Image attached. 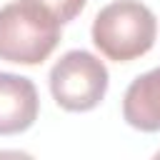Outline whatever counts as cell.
<instances>
[{"mask_svg":"<svg viewBox=\"0 0 160 160\" xmlns=\"http://www.w3.org/2000/svg\"><path fill=\"white\" fill-rule=\"evenodd\" d=\"M60 20L30 0L0 8V60L40 65L60 42Z\"/></svg>","mask_w":160,"mask_h":160,"instance_id":"6da1fadb","label":"cell"},{"mask_svg":"<svg viewBox=\"0 0 160 160\" xmlns=\"http://www.w3.org/2000/svg\"><path fill=\"white\" fill-rule=\"evenodd\" d=\"M158 35V20L140 0H115L92 20L95 48L115 62H130L145 55Z\"/></svg>","mask_w":160,"mask_h":160,"instance_id":"7a4b0ae2","label":"cell"},{"mask_svg":"<svg viewBox=\"0 0 160 160\" xmlns=\"http://www.w3.org/2000/svg\"><path fill=\"white\" fill-rule=\"evenodd\" d=\"M108 68L88 50L65 52L50 70V92L68 112H88L100 105L108 92Z\"/></svg>","mask_w":160,"mask_h":160,"instance_id":"3957f363","label":"cell"},{"mask_svg":"<svg viewBox=\"0 0 160 160\" xmlns=\"http://www.w3.org/2000/svg\"><path fill=\"white\" fill-rule=\"evenodd\" d=\"M40 112V98L30 78L0 72V135L25 132Z\"/></svg>","mask_w":160,"mask_h":160,"instance_id":"277c9868","label":"cell"},{"mask_svg":"<svg viewBox=\"0 0 160 160\" xmlns=\"http://www.w3.org/2000/svg\"><path fill=\"white\" fill-rule=\"evenodd\" d=\"M122 118L135 130H160V68L142 72L128 85L122 98Z\"/></svg>","mask_w":160,"mask_h":160,"instance_id":"5b68a950","label":"cell"},{"mask_svg":"<svg viewBox=\"0 0 160 160\" xmlns=\"http://www.w3.org/2000/svg\"><path fill=\"white\" fill-rule=\"evenodd\" d=\"M30 2H38L40 8H45L60 22H70L75 15H80V10L85 8L88 0H30Z\"/></svg>","mask_w":160,"mask_h":160,"instance_id":"8992f818","label":"cell"}]
</instances>
